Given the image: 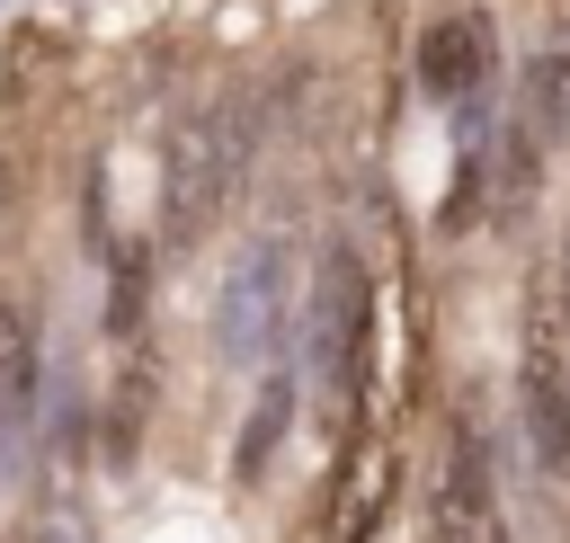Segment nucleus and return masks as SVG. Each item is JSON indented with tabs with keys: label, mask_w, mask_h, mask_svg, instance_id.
I'll return each instance as SVG.
<instances>
[{
	"label": "nucleus",
	"mask_w": 570,
	"mask_h": 543,
	"mask_svg": "<svg viewBox=\"0 0 570 543\" xmlns=\"http://www.w3.org/2000/svg\"><path fill=\"white\" fill-rule=\"evenodd\" d=\"M543 151H552V142H543L525 116L499 134V187H490V214H499V223H525V205H534V178H543Z\"/></svg>",
	"instance_id": "nucleus-6"
},
{
	"label": "nucleus",
	"mask_w": 570,
	"mask_h": 543,
	"mask_svg": "<svg viewBox=\"0 0 570 543\" xmlns=\"http://www.w3.org/2000/svg\"><path fill=\"white\" fill-rule=\"evenodd\" d=\"M517 409H525L534 463L543 472H570V347L552 338L543 312L525 320V347H517Z\"/></svg>",
	"instance_id": "nucleus-1"
},
{
	"label": "nucleus",
	"mask_w": 570,
	"mask_h": 543,
	"mask_svg": "<svg viewBox=\"0 0 570 543\" xmlns=\"http://www.w3.org/2000/svg\"><path fill=\"white\" fill-rule=\"evenodd\" d=\"M392 481H401L392 445H383V436H365V454H347V472L330 481L321 543H374V534H383V516H392Z\"/></svg>",
	"instance_id": "nucleus-3"
},
{
	"label": "nucleus",
	"mask_w": 570,
	"mask_h": 543,
	"mask_svg": "<svg viewBox=\"0 0 570 543\" xmlns=\"http://www.w3.org/2000/svg\"><path fill=\"white\" fill-rule=\"evenodd\" d=\"M517 116H525L543 142H570V45H552V53H534V62H525Z\"/></svg>",
	"instance_id": "nucleus-7"
},
{
	"label": "nucleus",
	"mask_w": 570,
	"mask_h": 543,
	"mask_svg": "<svg viewBox=\"0 0 570 543\" xmlns=\"http://www.w3.org/2000/svg\"><path fill=\"white\" fill-rule=\"evenodd\" d=\"M428 543H508L499 525V490H490V454L472 427L445 436V472L428 490Z\"/></svg>",
	"instance_id": "nucleus-2"
},
{
	"label": "nucleus",
	"mask_w": 570,
	"mask_h": 543,
	"mask_svg": "<svg viewBox=\"0 0 570 543\" xmlns=\"http://www.w3.org/2000/svg\"><path fill=\"white\" fill-rule=\"evenodd\" d=\"M490 62H499V53H490V27H481L472 9L428 18V36H419V89H428V98H463Z\"/></svg>",
	"instance_id": "nucleus-4"
},
{
	"label": "nucleus",
	"mask_w": 570,
	"mask_h": 543,
	"mask_svg": "<svg viewBox=\"0 0 570 543\" xmlns=\"http://www.w3.org/2000/svg\"><path fill=\"white\" fill-rule=\"evenodd\" d=\"M561 294H570V231H561Z\"/></svg>",
	"instance_id": "nucleus-8"
},
{
	"label": "nucleus",
	"mask_w": 570,
	"mask_h": 543,
	"mask_svg": "<svg viewBox=\"0 0 570 543\" xmlns=\"http://www.w3.org/2000/svg\"><path fill=\"white\" fill-rule=\"evenodd\" d=\"M285 427H294V374H267V383H258V401H249V427H240V445H232V481H240V490H258V481H267V463H276Z\"/></svg>",
	"instance_id": "nucleus-5"
}]
</instances>
